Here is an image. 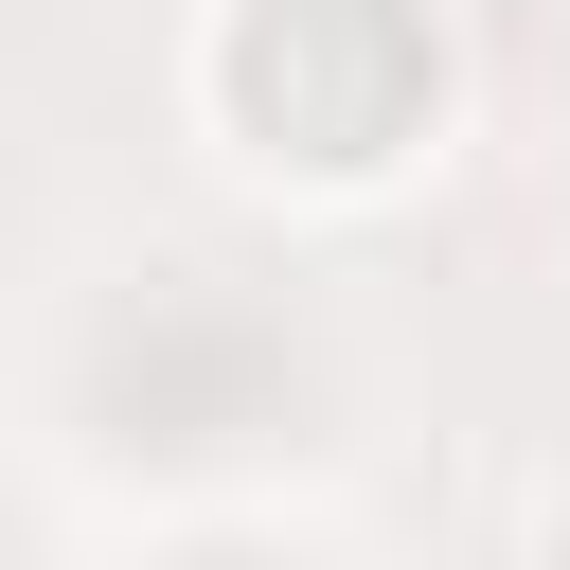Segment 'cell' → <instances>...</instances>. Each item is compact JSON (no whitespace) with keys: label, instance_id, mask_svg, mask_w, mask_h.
I'll use <instances>...</instances> for the list:
<instances>
[{"label":"cell","instance_id":"cell-1","mask_svg":"<svg viewBox=\"0 0 570 570\" xmlns=\"http://www.w3.org/2000/svg\"><path fill=\"white\" fill-rule=\"evenodd\" d=\"M517 570H570V463L534 481V517H517Z\"/></svg>","mask_w":570,"mask_h":570}]
</instances>
